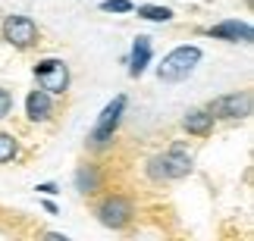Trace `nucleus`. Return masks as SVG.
Listing matches in <instances>:
<instances>
[{"mask_svg": "<svg viewBox=\"0 0 254 241\" xmlns=\"http://www.w3.org/2000/svg\"><path fill=\"white\" fill-rule=\"evenodd\" d=\"M191 172V153L182 141H176L167 153L154 157L148 163V176L154 182H173V179H185Z\"/></svg>", "mask_w": 254, "mask_h": 241, "instance_id": "1", "label": "nucleus"}, {"mask_svg": "<svg viewBox=\"0 0 254 241\" xmlns=\"http://www.w3.org/2000/svg\"><path fill=\"white\" fill-rule=\"evenodd\" d=\"M201 63V47H194V44H182V47H176V50H170L167 56L160 60L157 66V79L160 82H182V79H189L191 69Z\"/></svg>", "mask_w": 254, "mask_h": 241, "instance_id": "2", "label": "nucleus"}, {"mask_svg": "<svg viewBox=\"0 0 254 241\" xmlns=\"http://www.w3.org/2000/svg\"><path fill=\"white\" fill-rule=\"evenodd\" d=\"M123 110H126V94L113 97L104 107V113L97 116L91 135H88V144H91V147H104L107 141H113V132H116V125H120V119H123Z\"/></svg>", "mask_w": 254, "mask_h": 241, "instance_id": "3", "label": "nucleus"}, {"mask_svg": "<svg viewBox=\"0 0 254 241\" xmlns=\"http://www.w3.org/2000/svg\"><path fill=\"white\" fill-rule=\"evenodd\" d=\"M35 79L47 94H66L69 88V66L57 56H47V60L35 63Z\"/></svg>", "mask_w": 254, "mask_h": 241, "instance_id": "4", "label": "nucleus"}, {"mask_svg": "<svg viewBox=\"0 0 254 241\" xmlns=\"http://www.w3.org/2000/svg\"><path fill=\"white\" fill-rule=\"evenodd\" d=\"M207 113L213 119H245L251 116V94L236 91V94H223L207 103Z\"/></svg>", "mask_w": 254, "mask_h": 241, "instance_id": "5", "label": "nucleus"}, {"mask_svg": "<svg viewBox=\"0 0 254 241\" xmlns=\"http://www.w3.org/2000/svg\"><path fill=\"white\" fill-rule=\"evenodd\" d=\"M3 41L13 44L16 50H28L38 44V25L28 16H6L3 19Z\"/></svg>", "mask_w": 254, "mask_h": 241, "instance_id": "6", "label": "nucleus"}, {"mask_svg": "<svg viewBox=\"0 0 254 241\" xmlns=\"http://www.w3.org/2000/svg\"><path fill=\"white\" fill-rule=\"evenodd\" d=\"M94 213L107 229H126L129 219H132V204H129V197H123V194H107L101 204H97Z\"/></svg>", "mask_w": 254, "mask_h": 241, "instance_id": "7", "label": "nucleus"}, {"mask_svg": "<svg viewBox=\"0 0 254 241\" xmlns=\"http://www.w3.org/2000/svg\"><path fill=\"white\" fill-rule=\"evenodd\" d=\"M204 35H210V38H217V41H232V44H251V25L248 22H239V19H226V22H217V25H210Z\"/></svg>", "mask_w": 254, "mask_h": 241, "instance_id": "8", "label": "nucleus"}, {"mask_svg": "<svg viewBox=\"0 0 254 241\" xmlns=\"http://www.w3.org/2000/svg\"><path fill=\"white\" fill-rule=\"evenodd\" d=\"M54 94H47L44 88L41 91H28V97H25V116L32 119V122H47L51 119V113H54Z\"/></svg>", "mask_w": 254, "mask_h": 241, "instance_id": "9", "label": "nucleus"}, {"mask_svg": "<svg viewBox=\"0 0 254 241\" xmlns=\"http://www.w3.org/2000/svg\"><path fill=\"white\" fill-rule=\"evenodd\" d=\"M151 53H154L151 38L138 35L135 44H132V56H129V75H132V79H141V75H144V69H148V63H151Z\"/></svg>", "mask_w": 254, "mask_h": 241, "instance_id": "10", "label": "nucleus"}, {"mask_svg": "<svg viewBox=\"0 0 254 241\" xmlns=\"http://www.w3.org/2000/svg\"><path fill=\"white\" fill-rule=\"evenodd\" d=\"M182 129L189 135H198V138H207V135L213 132V116L207 110H189L182 119Z\"/></svg>", "mask_w": 254, "mask_h": 241, "instance_id": "11", "label": "nucleus"}, {"mask_svg": "<svg viewBox=\"0 0 254 241\" xmlns=\"http://www.w3.org/2000/svg\"><path fill=\"white\" fill-rule=\"evenodd\" d=\"M101 188V172H97V166H79V172H75V191L79 194H94V191Z\"/></svg>", "mask_w": 254, "mask_h": 241, "instance_id": "12", "label": "nucleus"}, {"mask_svg": "<svg viewBox=\"0 0 254 241\" xmlns=\"http://www.w3.org/2000/svg\"><path fill=\"white\" fill-rule=\"evenodd\" d=\"M135 13L141 19H148V22H170L173 19V9L170 6H157V3H141Z\"/></svg>", "mask_w": 254, "mask_h": 241, "instance_id": "13", "label": "nucleus"}, {"mask_svg": "<svg viewBox=\"0 0 254 241\" xmlns=\"http://www.w3.org/2000/svg\"><path fill=\"white\" fill-rule=\"evenodd\" d=\"M19 157V141L9 132H0V163H13Z\"/></svg>", "mask_w": 254, "mask_h": 241, "instance_id": "14", "label": "nucleus"}, {"mask_svg": "<svg viewBox=\"0 0 254 241\" xmlns=\"http://www.w3.org/2000/svg\"><path fill=\"white\" fill-rule=\"evenodd\" d=\"M101 9H104V13H132L135 3H132V0H104Z\"/></svg>", "mask_w": 254, "mask_h": 241, "instance_id": "15", "label": "nucleus"}, {"mask_svg": "<svg viewBox=\"0 0 254 241\" xmlns=\"http://www.w3.org/2000/svg\"><path fill=\"white\" fill-rule=\"evenodd\" d=\"M9 110H13V94H9L6 88H0V119H6Z\"/></svg>", "mask_w": 254, "mask_h": 241, "instance_id": "16", "label": "nucleus"}, {"mask_svg": "<svg viewBox=\"0 0 254 241\" xmlns=\"http://www.w3.org/2000/svg\"><path fill=\"white\" fill-rule=\"evenodd\" d=\"M35 191H41V194H57V185L54 182H44V185H38Z\"/></svg>", "mask_w": 254, "mask_h": 241, "instance_id": "17", "label": "nucleus"}, {"mask_svg": "<svg viewBox=\"0 0 254 241\" xmlns=\"http://www.w3.org/2000/svg\"><path fill=\"white\" fill-rule=\"evenodd\" d=\"M44 210H47V213H60V210H57V204H54V200H44Z\"/></svg>", "mask_w": 254, "mask_h": 241, "instance_id": "18", "label": "nucleus"}]
</instances>
